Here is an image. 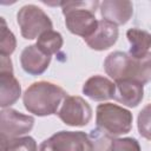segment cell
Returning <instances> with one entry per match:
<instances>
[{
  "label": "cell",
  "instance_id": "cell-1",
  "mask_svg": "<svg viewBox=\"0 0 151 151\" xmlns=\"http://www.w3.org/2000/svg\"><path fill=\"white\" fill-rule=\"evenodd\" d=\"M67 93L59 85L50 81H37L29 85L22 96L25 109L38 117L57 114Z\"/></svg>",
  "mask_w": 151,
  "mask_h": 151
},
{
  "label": "cell",
  "instance_id": "cell-2",
  "mask_svg": "<svg viewBox=\"0 0 151 151\" xmlns=\"http://www.w3.org/2000/svg\"><path fill=\"white\" fill-rule=\"evenodd\" d=\"M100 4L98 1H65L61 2L63 14L67 29L84 39L91 37L97 27L96 9Z\"/></svg>",
  "mask_w": 151,
  "mask_h": 151
},
{
  "label": "cell",
  "instance_id": "cell-3",
  "mask_svg": "<svg viewBox=\"0 0 151 151\" xmlns=\"http://www.w3.org/2000/svg\"><path fill=\"white\" fill-rule=\"evenodd\" d=\"M132 113L112 103L99 104L96 109V124L109 137L129 133L132 129Z\"/></svg>",
  "mask_w": 151,
  "mask_h": 151
},
{
  "label": "cell",
  "instance_id": "cell-4",
  "mask_svg": "<svg viewBox=\"0 0 151 151\" xmlns=\"http://www.w3.org/2000/svg\"><path fill=\"white\" fill-rule=\"evenodd\" d=\"M17 21L22 38L28 40L39 38L44 32L53 28L50 17L35 5L22 6L17 14Z\"/></svg>",
  "mask_w": 151,
  "mask_h": 151
},
{
  "label": "cell",
  "instance_id": "cell-5",
  "mask_svg": "<svg viewBox=\"0 0 151 151\" xmlns=\"http://www.w3.org/2000/svg\"><path fill=\"white\" fill-rule=\"evenodd\" d=\"M38 151H93V144L83 131H59L45 139Z\"/></svg>",
  "mask_w": 151,
  "mask_h": 151
},
{
  "label": "cell",
  "instance_id": "cell-6",
  "mask_svg": "<svg viewBox=\"0 0 151 151\" xmlns=\"http://www.w3.org/2000/svg\"><path fill=\"white\" fill-rule=\"evenodd\" d=\"M59 119L68 126H85L92 118L90 104L79 96H67L57 112Z\"/></svg>",
  "mask_w": 151,
  "mask_h": 151
},
{
  "label": "cell",
  "instance_id": "cell-7",
  "mask_svg": "<svg viewBox=\"0 0 151 151\" xmlns=\"http://www.w3.org/2000/svg\"><path fill=\"white\" fill-rule=\"evenodd\" d=\"M34 125V118L24 114L14 109H2L0 112V134L1 138L12 139L28 133Z\"/></svg>",
  "mask_w": 151,
  "mask_h": 151
},
{
  "label": "cell",
  "instance_id": "cell-8",
  "mask_svg": "<svg viewBox=\"0 0 151 151\" xmlns=\"http://www.w3.org/2000/svg\"><path fill=\"white\" fill-rule=\"evenodd\" d=\"M118 34L119 32L117 25L101 19L98 21V27L96 32L91 37L84 39V41L90 48L94 51H105L117 42Z\"/></svg>",
  "mask_w": 151,
  "mask_h": 151
},
{
  "label": "cell",
  "instance_id": "cell-9",
  "mask_svg": "<svg viewBox=\"0 0 151 151\" xmlns=\"http://www.w3.org/2000/svg\"><path fill=\"white\" fill-rule=\"evenodd\" d=\"M51 57L45 54L39 47L34 45L26 46L20 54V64L22 70L31 76L42 74L50 66Z\"/></svg>",
  "mask_w": 151,
  "mask_h": 151
},
{
  "label": "cell",
  "instance_id": "cell-10",
  "mask_svg": "<svg viewBox=\"0 0 151 151\" xmlns=\"http://www.w3.org/2000/svg\"><path fill=\"white\" fill-rule=\"evenodd\" d=\"M100 14L114 25H125L133 14V5L127 0H104L100 2Z\"/></svg>",
  "mask_w": 151,
  "mask_h": 151
},
{
  "label": "cell",
  "instance_id": "cell-11",
  "mask_svg": "<svg viewBox=\"0 0 151 151\" xmlns=\"http://www.w3.org/2000/svg\"><path fill=\"white\" fill-rule=\"evenodd\" d=\"M114 100L129 107H136L140 104L144 98V85L142 83L132 79H122L114 81Z\"/></svg>",
  "mask_w": 151,
  "mask_h": 151
},
{
  "label": "cell",
  "instance_id": "cell-12",
  "mask_svg": "<svg viewBox=\"0 0 151 151\" xmlns=\"http://www.w3.org/2000/svg\"><path fill=\"white\" fill-rule=\"evenodd\" d=\"M83 93L96 101L112 99L116 93V84L104 76H92L83 85Z\"/></svg>",
  "mask_w": 151,
  "mask_h": 151
},
{
  "label": "cell",
  "instance_id": "cell-13",
  "mask_svg": "<svg viewBox=\"0 0 151 151\" xmlns=\"http://www.w3.org/2000/svg\"><path fill=\"white\" fill-rule=\"evenodd\" d=\"M21 96V86L13 72H0V106L7 109Z\"/></svg>",
  "mask_w": 151,
  "mask_h": 151
},
{
  "label": "cell",
  "instance_id": "cell-14",
  "mask_svg": "<svg viewBox=\"0 0 151 151\" xmlns=\"http://www.w3.org/2000/svg\"><path fill=\"white\" fill-rule=\"evenodd\" d=\"M125 79H132L143 85L151 81V52L140 58H133L130 55Z\"/></svg>",
  "mask_w": 151,
  "mask_h": 151
},
{
  "label": "cell",
  "instance_id": "cell-15",
  "mask_svg": "<svg viewBox=\"0 0 151 151\" xmlns=\"http://www.w3.org/2000/svg\"><path fill=\"white\" fill-rule=\"evenodd\" d=\"M129 59H130L129 53L122 51L111 52L104 60V70L106 74L110 78H112L114 81L125 79Z\"/></svg>",
  "mask_w": 151,
  "mask_h": 151
},
{
  "label": "cell",
  "instance_id": "cell-16",
  "mask_svg": "<svg viewBox=\"0 0 151 151\" xmlns=\"http://www.w3.org/2000/svg\"><path fill=\"white\" fill-rule=\"evenodd\" d=\"M126 38L130 42V50L129 54L133 58H140L149 53V50L151 48V33L133 27L127 29Z\"/></svg>",
  "mask_w": 151,
  "mask_h": 151
},
{
  "label": "cell",
  "instance_id": "cell-17",
  "mask_svg": "<svg viewBox=\"0 0 151 151\" xmlns=\"http://www.w3.org/2000/svg\"><path fill=\"white\" fill-rule=\"evenodd\" d=\"M35 45L45 54L51 57L52 54L60 51V48L64 45V39H63V35L59 32L50 29V31L44 32L41 35H39Z\"/></svg>",
  "mask_w": 151,
  "mask_h": 151
},
{
  "label": "cell",
  "instance_id": "cell-18",
  "mask_svg": "<svg viewBox=\"0 0 151 151\" xmlns=\"http://www.w3.org/2000/svg\"><path fill=\"white\" fill-rule=\"evenodd\" d=\"M2 151H38L37 142L33 137H17L12 139L1 138Z\"/></svg>",
  "mask_w": 151,
  "mask_h": 151
},
{
  "label": "cell",
  "instance_id": "cell-19",
  "mask_svg": "<svg viewBox=\"0 0 151 151\" xmlns=\"http://www.w3.org/2000/svg\"><path fill=\"white\" fill-rule=\"evenodd\" d=\"M1 39H0V55L9 57L15 47H17V39L13 32L7 27L6 21L4 18H1Z\"/></svg>",
  "mask_w": 151,
  "mask_h": 151
},
{
  "label": "cell",
  "instance_id": "cell-20",
  "mask_svg": "<svg viewBox=\"0 0 151 151\" xmlns=\"http://www.w3.org/2000/svg\"><path fill=\"white\" fill-rule=\"evenodd\" d=\"M138 132L142 137L147 140H151V104L145 105L137 118Z\"/></svg>",
  "mask_w": 151,
  "mask_h": 151
},
{
  "label": "cell",
  "instance_id": "cell-21",
  "mask_svg": "<svg viewBox=\"0 0 151 151\" xmlns=\"http://www.w3.org/2000/svg\"><path fill=\"white\" fill-rule=\"evenodd\" d=\"M106 151H142L140 145L136 138H113Z\"/></svg>",
  "mask_w": 151,
  "mask_h": 151
}]
</instances>
